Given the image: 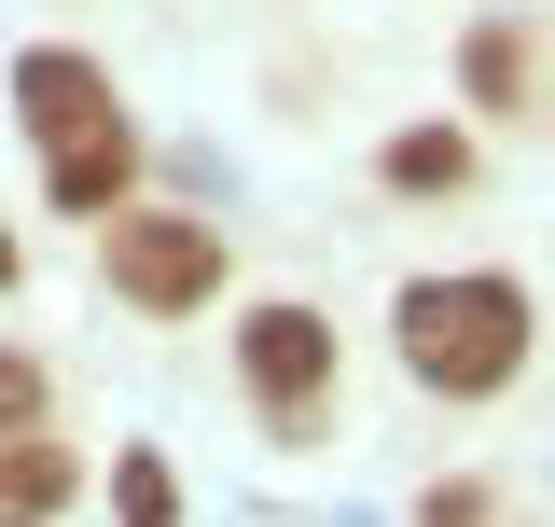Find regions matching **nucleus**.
<instances>
[{
	"label": "nucleus",
	"instance_id": "9d476101",
	"mask_svg": "<svg viewBox=\"0 0 555 527\" xmlns=\"http://www.w3.org/2000/svg\"><path fill=\"white\" fill-rule=\"evenodd\" d=\"M416 514H430V527H473V514H500V486H486V472H444V486H416Z\"/></svg>",
	"mask_w": 555,
	"mask_h": 527
},
{
	"label": "nucleus",
	"instance_id": "f03ea898",
	"mask_svg": "<svg viewBox=\"0 0 555 527\" xmlns=\"http://www.w3.org/2000/svg\"><path fill=\"white\" fill-rule=\"evenodd\" d=\"M236 389H250V416H264V445H320L334 430V389H347V347L334 320L306 306V292H264V306H236Z\"/></svg>",
	"mask_w": 555,
	"mask_h": 527
},
{
	"label": "nucleus",
	"instance_id": "39448f33",
	"mask_svg": "<svg viewBox=\"0 0 555 527\" xmlns=\"http://www.w3.org/2000/svg\"><path fill=\"white\" fill-rule=\"evenodd\" d=\"M126 195H139V126H126V98L42 139V208H56V222H112Z\"/></svg>",
	"mask_w": 555,
	"mask_h": 527
},
{
	"label": "nucleus",
	"instance_id": "f8f14e48",
	"mask_svg": "<svg viewBox=\"0 0 555 527\" xmlns=\"http://www.w3.org/2000/svg\"><path fill=\"white\" fill-rule=\"evenodd\" d=\"M14 292H28V236L0 222V306H14Z\"/></svg>",
	"mask_w": 555,
	"mask_h": 527
},
{
	"label": "nucleus",
	"instance_id": "423d86ee",
	"mask_svg": "<svg viewBox=\"0 0 555 527\" xmlns=\"http://www.w3.org/2000/svg\"><path fill=\"white\" fill-rule=\"evenodd\" d=\"M375 181H389V195H416V208H459V195L486 181V139L444 126V112H416V126L375 139Z\"/></svg>",
	"mask_w": 555,
	"mask_h": 527
},
{
	"label": "nucleus",
	"instance_id": "20e7f679",
	"mask_svg": "<svg viewBox=\"0 0 555 527\" xmlns=\"http://www.w3.org/2000/svg\"><path fill=\"white\" fill-rule=\"evenodd\" d=\"M459 112L486 126H555V14H473L459 28Z\"/></svg>",
	"mask_w": 555,
	"mask_h": 527
},
{
	"label": "nucleus",
	"instance_id": "6e6552de",
	"mask_svg": "<svg viewBox=\"0 0 555 527\" xmlns=\"http://www.w3.org/2000/svg\"><path fill=\"white\" fill-rule=\"evenodd\" d=\"M83 500H98V486H83V459H69L42 416L0 430V514H83Z\"/></svg>",
	"mask_w": 555,
	"mask_h": 527
},
{
	"label": "nucleus",
	"instance_id": "9b49d317",
	"mask_svg": "<svg viewBox=\"0 0 555 527\" xmlns=\"http://www.w3.org/2000/svg\"><path fill=\"white\" fill-rule=\"evenodd\" d=\"M28 416H42V361H28V347H0V430H28Z\"/></svg>",
	"mask_w": 555,
	"mask_h": 527
},
{
	"label": "nucleus",
	"instance_id": "f257e3e1",
	"mask_svg": "<svg viewBox=\"0 0 555 527\" xmlns=\"http://www.w3.org/2000/svg\"><path fill=\"white\" fill-rule=\"evenodd\" d=\"M528 347H542V306L500 264H444V278H403L389 292V361L430 402H500L528 375Z\"/></svg>",
	"mask_w": 555,
	"mask_h": 527
},
{
	"label": "nucleus",
	"instance_id": "7ed1b4c3",
	"mask_svg": "<svg viewBox=\"0 0 555 527\" xmlns=\"http://www.w3.org/2000/svg\"><path fill=\"white\" fill-rule=\"evenodd\" d=\"M98 278H112V306H139V320H195V306H222V278H236V236L208 208L126 195L98 222Z\"/></svg>",
	"mask_w": 555,
	"mask_h": 527
},
{
	"label": "nucleus",
	"instance_id": "1a4fd4ad",
	"mask_svg": "<svg viewBox=\"0 0 555 527\" xmlns=\"http://www.w3.org/2000/svg\"><path fill=\"white\" fill-rule=\"evenodd\" d=\"M112 514H181V472L153 459V445H126L112 459Z\"/></svg>",
	"mask_w": 555,
	"mask_h": 527
},
{
	"label": "nucleus",
	"instance_id": "0eeeda50",
	"mask_svg": "<svg viewBox=\"0 0 555 527\" xmlns=\"http://www.w3.org/2000/svg\"><path fill=\"white\" fill-rule=\"evenodd\" d=\"M126 83H112V56H83V42H28L14 56V126L28 139H56V126H83V112H112Z\"/></svg>",
	"mask_w": 555,
	"mask_h": 527
}]
</instances>
